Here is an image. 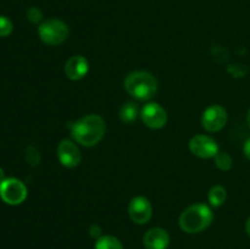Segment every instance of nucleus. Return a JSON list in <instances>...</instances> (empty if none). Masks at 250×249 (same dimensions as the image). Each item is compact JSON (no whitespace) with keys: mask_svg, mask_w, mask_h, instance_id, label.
<instances>
[{"mask_svg":"<svg viewBox=\"0 0 250 249\" xmlns=\"http://www.w3.org/2000/svg\"><path fill=\"white\" fill-rule=\"evenodd\" d=\"M38 34L42 42L48 45H59L67 39L68 27L61 20L50 19L39 24Z\"/></svg>","mask_w":250,"mask_h":249,"instance_id":"20e7f679","label":"nucleus"},{"mask_svg":"<svg viewBox=\"0 0 250 249\" xmlns=\"http://www.w3.org/2000/svg\"><path fill=\"white\" fill-rule=\"evenodd\" d=\"M128 215L134 224L144 225L149 222L153 216V207L150 200L142 195L133 198L129 202Z\"/></svg>","mask_w":250,"mask_h":249,"instance_id":"6e6552de","label":"nucleus"},{"mask_svg":"<svg viewBox=\"0 0 250 249\" xmlns=\"http://www.w3.org/2000/svg\"><path fill=\"white\" fill-rule=\"evenodd\" d=\"M5 180V172L1 167H0V183Z\"/></svg>","mask_w":250,"mask_h":249,"instance_id":"5701e85b","label":"nucleus"},{"mask_svg":"<svg viewBox=\"0 0 250 249\" xmlns=\"http://www.w3.org/2000/svg\"><path fill=\"white\" fill-rule=\"evenodd\" d=\"M125 89L137 100H149L158 92V80L146 71H134L125 80Z\"/></svg>","mask_w":250,"mask_h":249,"instance_id":"7ed1b4c3","label":"nucleus"},{"mask_svg":"<svg viewBox=\"0 0 250 249\" xmlns=\"http://www.w3.org/2000/svg\"><path fill=\"white\" fill-rule=\"evenodd\" d=\"M246 231H247V234H248L249 238H250V217L247 220V222H246Z\"/></svg>","mask_w":250,"mask_h":249,"instance_id":"4be33fe9","label":"nucleus"},{"mask_svg":"<svg viewBox=\"0 0 250 249\" xmlns=\"http://www.w3.org/2000/svg\"><path fill=\"white\" fill-rule=\"evenodd\" d=\"M189 150L193 155L202 159L215 158L219 153V145L214 138L204 134L194 136L189 141Z\"/></svg>","mask_w":250,"mask_h":249,"instance_id":"423d86ee","label":"nucleus"},{"mask_svg":"<svg viewBox=\"0 0 250 249\" xmlns=\"http://www.w3.org/2000/svg\"><path fill=\"white\" fill-rule=\"evenodd\" d=\"M106 131V124L99 115L90 114L81 117L71 127L75 142L83 146H94L99 143Z\"/></svg>","mask_w":250,"mask_h":249,"instance_id":"f257e3e1","label":"nucleus"},{"mask_svg":"<svg viewBox=\"0 0 250 249\" xmlns=\"http://www.w3.org/2000/svg\"><path fill=\"white\" fill-rule=\"evenodd\" d=\"M88 71H89V62L82 55L71 56L65 63V75L71 81L82 80Z\"/></svg>","mask_w":250,"mask_h":249,"instance_id":"9b49d317","label":"nucleus"},{"mask_svg":"<svg viewBox=\"0 0 250 249\" xmlns=\"http://www.w3.org/2000/svg\"><path fill=\"white\" fill-rule=\"evenodd\" d=\"M141 117L146 126L151 129L163 128L167 122V114L158 103H149L144 105L141 111Z\"/></svg>","mask_w":250,"mask_h":249,"instance_id":"1a4fd4ad","label":"nucleus"},{"mask_svg":"<svg viewBox=\"0 0 250 249\" xmlns=\"http://www.w3.org/2000/svg\"><path fill=\"white\" fill-rule=\"evenodd\" d=\"M227 124V111L219 104L208 107L202 115V124L208 132H217Z\"/></svg>","mask_w":250,"mask_h":249,"instance_id":"0eeeda50","label":"nucleus"},{"mask_svg":"<svg viewBox=\"0 0 250 249\" xmlns=\"http://www.w3.org/2000/svg\"><path fill=\"white\" fill-rule=\"evenodd\" d=\"M227 198V192L222 186H214L211 189L209 190V195H208V199L211 207L219 208L226 202Z\"/></svg>","mask_w":250,"mask_h":249,"instance_id":"4468645a","label":"nucleus"},{"mask_svg":"<svg viewBox=\"0 0 250 249\" xmlns=\"http://www.w3.org/2000/svg\"><path fill=\"white\" fill-rule=\"evenodd\" d=\"M58 158L63 167H77L81 163L80 148L76 145L75 142L70 139H62L58 146Z\"/></svg>","mask_w":250,"mask_h":249,"instance_id":"9d476101","label":"nucleus"},{"mask_svg":"<svg viewBox=\"0 0 250 249\" xmlns=\"http://www.w3.org/2000/svg\"><path fill=\"white\" fill-rule=\"evenodd\" d=\"M214 220L211 209L205 204H193L181 214L178 224L186 233H199L207 229Z\"/></svg>","mask_w":250,"mask_h":249,"instance_id":"f03ea898","label":"nucleus"},{"mask_svg":"<svg viewBox=\"0 0 250 249\" xmlns=\"http://www.w3.org/2000/svg\"><path fill=\"white\" fill-rule=\"evenodd\" d=\"M243 153H244V155H246V158L248 159V160H250V138L247 139L246 143H244Z\"/></svg>","mask_w":250,"mask_h":249,"instance_id":"412c9836","label":"nucleus"},{"mask_svg":"<svg viewBox=\"0 0 250 249\" xmlns=\"http://www.w3.org/2000/svg\"><path fill=\"white\" fill-rule=\"evenodd\" d=\"M12 29H14V26H12L11 20L0 15V37L10 36Z\"/></svg>","mask_w":250,"mask_h":249,"instance_id":"a211bd4d","label":"nucleus"},{"mask_svg":"<svg viewBox=\"0 0 250 249\" xmlns=\"http://www.w3.org/2000/svg\"><path fill=\"white\" fill-rule=\"evenodd\" d=\"M24 158H26V161L31 166L38 165L39 161H41V155H39V151L37 150L34 146H28V148L26 149Z\"/></svg>","mask_w":250,"mask_h":249,"instance_id":"f3484780","label":"nucleus"},{"mask_svg":"<svg viewBox=\"0 0 250 249\" xmlns=\"http://www.w3.org/2000/svg\"><path fill=\"white\" fill-rule=\"evenodd\" d=\"M94 249H124V246L117 237L106 234L95 241Z\"/></svg>","mask_w":250,"mask_h":249,"instance_id":"ddd939ff","label":"nucleus"},{"mask_svg":"<svg viewBox=\"0 0 250 249\" xmlns=\"http://www.w3.org/2000/svg\"><path fill=\"white\" fill-rule=\"evenodd\" d=\"M247 122H248V126L250 128V109L248 110V114H247Z\"/></svg>","mask_w":250,"mask_h":249,"instance_id":"b1692460","label":"nucleus"},{"mask_svg":"<svg viewBox=\"0 0 250 249\" xmlns=\"http://www.w3.org/2000/svg\"><path fill=\"white\" fill-rule=\"evenodd\" d=\"M27 19L32 23H42V20H43V12L41 11V9L38 7H29L27 10Z\"/></svg>","mask_w":250,"mask_h":249,"instance_id":"6ab92c4d","label":"nucleus"},{"mask_svg":"<svg viewBox=\"0 0 250 249\" xmlns=\"http://www.w3.org/2000/svg\"><path fill=\"white\" fill-rule=\"evenodd\" d=\"M139 115L138 106L134 103H126L120 110V119L124 124H132Z\"/></svg>","mask_w":250,"mask_h":249,"instance_id":"2eb2a0df","label":"nucleus"},{"mask_svg":"<svg viewBox=\"0 0 250 249\" xmlns=\"http://www.w3.org/2000/svg\"><path fill=\"white\" fill-rule=\"evenodd\" d=\"M146 249H167L170 246V236L167 231L161 227L148 229L143 237Z\"/></svg>","mask_w":250,"mask_h":249,"instance_id":"f8f14e48","label":"nucleus"},{"mask_svg":"<svg viewBox=\"0 0 250 249\" xmlns=\"http://www.w3.org/2000/svg\"><path fill=\"white\" fill-rule=\"evenodd\" d=\"M27 187L17 178H5L0 183V198L9 205H20L26 200Z\"/></svg>","mask_w":250,"mask_h":249,"instance_id":"39448f33","label":"nucleus"},{"mask_svg":"<svg viewBox=\"0 0 250 249\" xmlns=\"http://www.w3.org/2000/svg\"><path fill=\"white\" fill-rule=\"evenodd\" d=\"M214 160L215 165L222 171L231 170L232 165H233V160H232V158L226 153V151H219V153L215 155Z\"/></svg>","mask_w":250,"mask_h":249,"instance_id":"dca6fc26","label":"nucleus"},{"mask_svg":"<svg viewBox=\"0 0 250 249\" xmlns=\"http://www.w3.org/2000/svg\"><path fill=\"white\" fill-rule=\"evenodd\" d=\"M102 227L99 226V225H93L92 227L89 228V234L90 237H93V238L98 239L102 237Z\"/></svg>","mask_w":250,"mask_h":249,"instance_id":"aec40b11","label":"nucleus"}]
</instances>
